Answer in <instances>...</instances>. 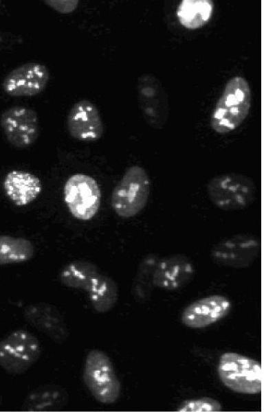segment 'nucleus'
I'll return each instance as SVG.
<instances>
[{"instance_id":"nucleus-27","label":"nucleus","mask_w":275,"mask_h":412,"mask_svg":"<svg viewBox=\"0 0 275 412\" xmlns=\"http://www.w3.org/2000/svg\"><path fill=\"white\" fill-rule=\"evenodd\" d=\"M1 1H0V3H1Z\"/></svg>"},{"instance_id":"nucleus-26","label":"nucleus","mask_w":275,"mask_h":412,"mask_svg":"<svg viewBox=\"0 0 275 412\" xmlns=\"http://www.w3.org/2000/svg\"><path fill=\"white\" fill-rule=\"evenodd\" d=\"M2 402H3V399H2V396H1V395L0 393V408H1V405H2Z\"/></svg>"},{"instance_id":"nucleus-17","label":"nucleus","mask_w":275,"mask_h":412,"mask_svg":"<svg viewBox=\"0 0 275 412\" xmlns=\"http://www.w3.org/2000/svg\"><path fill=\"white\" fill-rule=\"evenodd\" d=\"M69 400L67 390L57 385L36 387L25 397L22 409L27 411H52L65 408Z\"/></svg>"},{"instance_id":"nucleus-4","label":"nucleus","mask_w":275,"mask_h":412,"mask_svg":"<svg viewBox=\"0 0 275 412\" xmlns=\"http://www.w3.org/2000/svg\"><path fill=\"white\" fill-rule=\"evenodd\" d=\"M256 187L253 180L244 174L222 173L212 177L206 185L210 201L223 211H238L254 201Z\"/></svg>"},{"instance_id":"nucleus-6","label":"nucleus","mask_w":275,"mask_h":412,"mask_svg":"<svg viewBox=\"0 0 275 412\" xmlns=\"http://www.w3.org/2000/svg\"><path fill=\"white\" fill-rule=\"evenodd\" d=\"M41 354L39 340L25 329L13 330L0 341V367L10 374H24Z\"/></svg>"},{"instance_id":"nucleus-8","label":"nucleus","mask_w":275,"mask_h":412,"mask_svg":"<svg viewBox=\"0 0 275 412\" xmlns=\"http://www.w3.org/2000/svg\"><path fill=\"white\" fill-rule=\"evenodd\" d=\"M138 102L146 123L160 130L166 124L169 115V102L162 82L151 73L140 75L137 81Z\"/></svg>"},{"instance_id":"nucleus-9","label":"nucleus","mask_w":275,"mask_h":412,"mask_svg":"<svg viewBox=\"0 0 275 412\" xmlns=\"http://www.w3.org/2000/svg\"><path fill=\"white\" fill-rule=\"evenodd\" d=\"M259 239L254 235L239 233L223 238L211 248L210 256L217 264L234 268L249 267L260 253Z\"/></svg>"},{"instance_id":"nucleus-25","label":"nucleus","mask_w":275,"mask_h":412,"mask_svg":"<svg viewBox=\"0 0 275 412\" xmlns=\"http://www.w3.org/2000/svg\"><path fill=\"white\" fill-rule=\"evenodd\" d=\"M12 36L9 33L0 30V50L9 47L10 38Z\"/></svg>"},{"instance_id":"nucleus-1","label":"nucleus","mask_w":275,"mask_h":412,"mask_svg":"<svg viewBox=\"0 0 275 412\" xmlns=\"http://www.w3.org/2000/svg\"><path fill=\"white\" fill-rule=\"evenodd\" d=\"M251 106V90L242 76L231 78L225 84L211 114L210 126L218 134L236 129L248 117Z\"/></svg>"},{"instance_id":"nucleus-16","label":"nucleus","mask_w":275,"mask_h":412,"mask_svg":"<svg viewBox=\"0 0 275 412\" xmlns=\"http://www.w3.org/2000/svg\"><path fill=\"white\" fill-rule=\"evenodd\" d=\"M4 192L10 201L19 207L32 203L41 193L42 182L32 173L14 170L8 172L3 179Z\"/></svg>"},{"instance_id":"nucleus-13","label":"nucleus","mask_w":275,"mask_h":412,"mask_svg":"<svg viewBox=\"0 0 275 412\" xmlns=\"http://www.w3.org/2000/svg\"><path fill=\"white\" fill-rule=\"evenodd\" d=\"M232 308V302L221 295H211L188 305L181 314V321L186 327L201 329L226 317Z\"/></svg>"},{"instance_id":"nucleus-19","label":"nucleus","mask_w":275,"mask_h":412,"mask_svg":"<svg viewBox=\"0 0 275 412\" xmlns=\"http://www.w3.org/2000/svg\"><path fill=\"white\" fill-rule=\"evenodd\" d=\"M214 3L211 0H182L176 16L186 29L196 30L208 24L212 16Z\"/></svg>"},{"instance_id":"nucleus-3","label":"nucleus","mask_w":275,"mask_h":412,"mask_svg":"<svg viewBox=\"0 0 275 412\" xmlns=\"http://www.w3.org/2000/svg\"><path fill=\"white\" fill-rule=\"evenodd\" d=\"M82 380L91 395L100 404H113L120 396L121 383L113 362L100 349L91 350L87 354Z\"/></svg>"},{"instance_id":"nucleus-23","label":"nucleus","mask_w":275,"mask_h":412,"mask_svg":"<svg viewBox=\"0 0 275 412\" xmlns=\"http://www.w3.org/2000/svg\"><path fill=\"white\" fill-rule=\"evenodd\" d=\"M222 410L221 403L210 397L188 399L181 402L177 409L180 412H217Z\"/></svg>"},{"instance_id":"nucleus-11","label":"nucleus","mask_w":275,"mask_h":412,"mask_svg":"<svg viewBox=\"0 0 275 412\" xmlns=\"http://www.w3.org/2000/svg\"><path fill=\"white\" fill-rule=\"evenodd\" d=\"M49 80L50 71L45 65L29 62L8 72L2 81L1 87L10 97H33L44 91Z\"/></svg>"},{"instance_id":"nucleus-20","label":"nucleus","mask_w":275,"mask_h":412,"mask_svg":"<svg viewBox=\"0 0 275 412\" xmlns=\"http://www.w3.org/2000/svg\"><path fill=\"white\" fill-rule=\"evenodd\" d=\"M91 308L98 313L109 312L116 306L119 290L117 283L110 277L100 273L87 292Z\"/></svg>"},{"instance_id":"nucleus-18","label":"nucleus","mask_w":275,"mask_h":412,"mask_svg":"<svg viewBox=\"0 0 275 412\" xmlns=\"http://www.w3.org/2000/svg\"><path fill=\"white\" fill-rule=\"evenodd\" d=\"M101 271L94 263L82 260L72 261L59 273V280L65 286L87 292Z\"/></svg>"},{"instance_id":"nucleus-21","label":"nucleus","mask_w":275,"mask_h":412,"mask_svg":"<svg viewBox=\"0 0 275 412\" xmlns=\"http://www.w3.org/2000/svg\"><path fill=\"white\" fill-rule=\"evenodd\" d=\"M159 257L153 253L146 255L140 261L132 286L131 294L138 302L150 299L153 290V277Z\"/></svg>"},{"instance_id":"nucleus-22","label":"nucleus","mask_w":275,"mask_h":412,"mask_svg":"<svg viewBox=\"0 0 275 412\" xmlns=\"http://www.w3.org/2000/svg\"><path fill=\"white\" fill-rule=\"evenodd\" d=\"M34 246L29 240L0 235V265L28 262L34 257Z\"/></svg>"},{"instance_id":"nucleus-15","label":"nucleus","mask_w":275,"mask_h":412,"mask_svg":"<svg viewBox=\"0 0 275 412\" xmlns=\"http://www.w3.org/2000/svg\"><path fill=\"white\" fill-rule=\"evenodd\" d=\"M195 266L183 254H173L159 258L153 277L154 286L173 291L186 286L193 278Z\"/></svg>"},{"instance_id":"nucleus-12","label":"nucleus","mask_w":275,"mask_h":412,"mask_svg":"<svg viewBox=\"0 0 275 412\" xmlns=\"http://www.w3.org/2000/svg\"><path fill=\"white\" fill-rule=\"evenodd\" d=\"M66 126L69 135L80 141H96L104 133L98 108L92 102L85 99L72 105L67 116Z\"/></svg>"},{"instance_id":"nucleus-7","label":"nucleus","mask_w":275,"mask_h":412,"mask_svg":"<svg viewBox=\"0 0 275 412\" xmlns=\"http://www.w3.org/2000/svg\"><path fill=\"white\" fill-rule=\"evenodd\" d=\"M64 200L71 214L80 220H89L97 214L101 192L97 181L91 176L75 174L64 186Z\"/></svg>"},{"instance_id":"nucleus-5","label":"nucleus","mask_w":275,"mask_h":412,"mask_svg":"<svg viewBox=\"0 0 275 412\" xmlns=\"http://www.w3.org/2000/svg\"><path fill=\"white\" fill-rule=\"evenodd\" d=\"M217 373L222 383L236 393L254 395L261 391V364L249 356L232 352L223 353Z\"/></svg>"},{"instance_id":"nucleus-14","label":"nucleus","mask_w":275,"mask_h":412,"mask_svg":"<svg viewBox=\"0 0 275 412\" xmlns=\"http://www.w3.org/2000/svg\"><path fill=\"white\" fill-rule=\"evenodd\" d=\"M25 321L56 343L67 341L69 330L60 311L46 302H36L27 305L23 309Z\"/></svg>"},{"instance_id":"nucleus-10","label":"nucleus","mask_w":275,"mask_h":412,"mask_svg":"<svg viewBox=\"0 0 275 412\" xmlns=\"http://www.w3.org/2000/svg\"><path fill=\"white\" fill-rule=\"evenodd\" d=\"M0 126L7 141L16 148L30 147L39 135L38 115L25 106L14 105L5 109L0 115Z\"/></svg>"},{"instance_id":"nucleus-24","label":"nucleus","mask_w":275,"mask_h":412,"mask_svg":"<svg viewBox=\"0 0 275 412\" xmlns=\"http://www.w3.org/2000/svg\"><path fill=\"white\" fill-rule=\"evenodd\" d=\"M43 2L52 10L62 14L72 13L79 4L78 0H46Z\"/></svg>"},{"instance_id":"nucleus-2","label":"nucleus","mask_w":275,"mask_h":412,"mask_svg":"<svg viewBox=\"0 0 275 412\" xmlns=\"http://www.w3.org/2000/svg\"><path fill=\"white\" fill-rule=\"evenodd\" d=\"M151 184L148 174L143 167H129L111 194V205L116 215L127 219L140 213L148 203Z\"/></svg>"}]
</instances>
